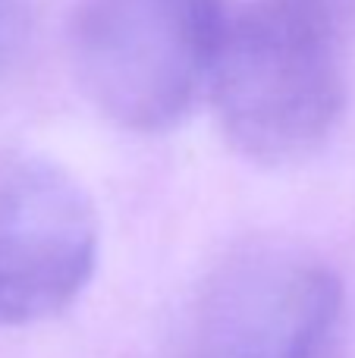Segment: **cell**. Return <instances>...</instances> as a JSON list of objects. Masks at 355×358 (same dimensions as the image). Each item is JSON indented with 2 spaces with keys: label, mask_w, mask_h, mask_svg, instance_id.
I'll list each match as a JSON object with an SVG mask.
<instances>
[{
  "label": "cell",
  "mask_w": 355,
  "mask_h": 358,
  "mask_svg": "<svg viewBox=\"0 0 355 358\" xmlns=\"http://www.w3.org/2000/svg\"><path fill=\"white\" fill-rule=\"evenodd\" d=\"M355 0H252L230 16L211 101L230 145L264 167L305 161L346 104Z\"/></svg>",
  "instance_id": "cell-1"
},
{
  "label": "cell",
  "mask_w": 355,
  "mask_h": 358,
  "mask_svg": "<svg viewBox=\"0 0 355 358\" xmlns=\"http://www.w3.org/2000/svg\"><path fill=\"white\" fill-rule=\"evenodd\" d=\"M226 25V0H75V82L123 129H173L211 94Z\"/></svg>",
  "instance_id": "cell-2"
},
{
  "label": "cell",
  "mask_w": 355,
  "mask_h": 358,
  "mask_svg": "<svg viewBox=\"0 0 355 358\" xmlns=\"http://www.w3.org/2000/svg\"><path fill=\"white\" fill-rule=\"evenodd\" d=\"M343 330V286L299 252H249L201 289L186 358H333Z\"/></svg>",
  "instance_id": "cell-3"
},
{
  "label": "cell",
  "mask_w": 355,
  "mask_h": 358,
  "mask_svg": "<svg viewBox=\"0 0 355 358\" xmlns=\"http://www.w3.org/2000/svg\"><path fill=\"white\" fill-rule=\"evenodd\" d=\"M98 264V210L60 164L0 148V327L60 315Z\"/></svg>",
  "instance_id": "cell-4"
},
{
  "label": "cell",
  "mask_w": 355,
  "mask_h": 358,
  "mask_svg": "<svg viewBox=\"0 0 355 358\" xmlns=\"http://www.w3.org/2000/svg\"><path fill=\"white\" fill-rule=\"evenodd\" d=\"M29 38V10L25 0H0V79L16 66Z\"/></svg>",
  "instance_id": "cell-5"
}]
</instances>
